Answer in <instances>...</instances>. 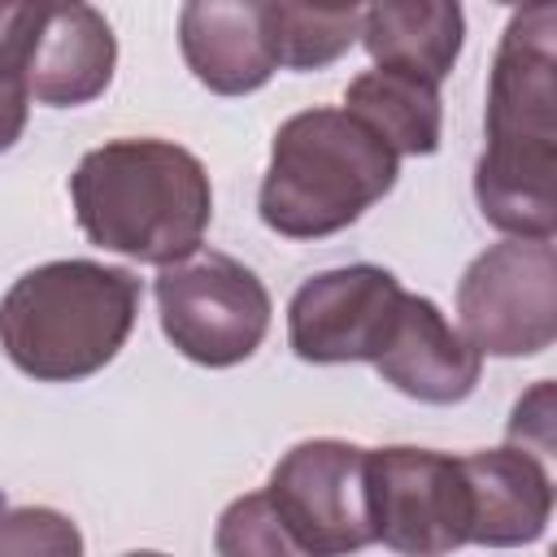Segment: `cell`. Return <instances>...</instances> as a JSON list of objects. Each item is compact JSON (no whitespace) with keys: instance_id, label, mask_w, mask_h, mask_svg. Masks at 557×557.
<instances>
[{"instance_id":"8","label":"cell","mask_w":557,"mask_h":557,"mask_svg":"<svg viewBox=\"0 0 557 557\" xmlns=\"http://www.w3.org/2000/svg\"><path fill=\"white\" fill-rule=\"evenodd\" d=\"M270 505L318 557H348L374 544L366 500V448L348 440H300L265 483Z\"/></svg>"},{"instance_id":"17","label":"cell","mask_w":557,"mask_h":557,"mask_svg":"<svg viewBox=\"0 0 557 557\" xmlns=\"http://www.w3.org/2000/svg\"><path fill=\"white\" fill-rule=\"evenodd\" d=\"M213 548H218V557H318L292 535V527L270 505L265 487L248 492L222 509V518L213 527Z\"/></svg>"},{"instance_id":"2","label":"cell","mask_w":557,"mask_h":557,"mask_svg":"<svg viewBox=\"0 0 557 557\" xmlns=\"http://www.w3.org/2000/svg\"><path fill=\"white\" fill-rule=\"evenodd\" d=\"M70 200L91 244L161 270L200 252L213 222V187L200 157L152 135L83 152L70 174Z\"/></svg>"},{"instance_id":"12","label":"cell","mask_w":557,"mask_h":557,"mask_svg":"<svg viewBox=\"0 0 557 557\" xmlns=\"http://www.w3.org/2000/svg\"><path fill=\"white\" fill-rule=\"evenodd\" d=\"M470 487V544L522 548L548 531L553 518V474L544 457L500 444L461 457Z\"/></svg>"},{"instance_id":"9","label":"cell","mask_w":557,"mask_h":557,"mask_svg":"<svg viewBox=\"0 0 557 557\" xmlns=\"http://www.w3.org/2000/svg\"><path fill=\"white\" fill-rule=\"evenodd\" d=\"M405 287L392 270L357 261L322 270L287 300V344L300 361H374L396 326Z\"/></svg>"},{"instance_id":"15","label":"cell","mask_w":557,"mask_h":557,"mask_svg":"<svg viewBox=\"0 0 557 557\" xmlns=\"http://www.w3.org/2000/svg\"><path fill=\"white\" fill-rule=\"evenodd\" d=\"M344 113L357 117L396 157H431L444 135L440 87H431L413 74L379 70V65L348 83Z\"/></svg>"},{"instance_id":"1","label":"cell","mask_w":557,"mask_h":557,"mask_svg":"<svg viewBox=\"0 0 557 557\" xmlns=\"http://www.w3.org/2000/svg\"><path fill=\"white\" fill-rule=\"evenodd\" d=\"M487 148L474 165L479 213L509 239L557 231V4L509 13L487 78Z\"/></svg>"},{"instance_id":"22","label":"cell","mask_w":557,"mask_h":557,"mask_svg":"<svg viewBox=\"0 0 557 557\" xmlns=\"http://www.w3.org/2000/svg\"><path fill=\"white\" fill-rule=\"evenodd\" d=\"M122 557H165V553H152V548H135V553H122Z\"/></svg>"},{"instance_id":"16","label":"cell","mask_w":557,"mask_h":557,"mask_svg":"<svg viewBox=\"0 0 557 557\" xmlns=\"http://www.w3.org/2000/svg\"><path fill=\"white\" fill-rule=\"evenodd\" d=\"M261 26L283 70H322L339 61L361 35V4L313 9V4H261Z\"/></svg>"},{"instance_id":"20","label":"cell","mask_w":557,"mask_h":557,"mask_svg":"<svg viewBox=\"0 0 557 557\" xmlns=\"http://www.w3.org/2000/svg\"><path fill=\"white\" fill-rule=\"evenodd\" d=\"M535 431V457H548L553 453V383H535L518 405H513V418H509V440L522 435V431Z\"/></svg>"},{"instance_id":"19","label":"cell","mask_w":557,"mask_h":557,"mask_svg":"<svg viewBox=\"0 0 557 557\" xmlns=\"http://www.w3.org/2000/svg\"><path fill=\"white\" fill-rule=\"evenodd\" d=\"M39 4L44 0H22V4L0 0V78H13L22 87H26V57H30Z\"/></svg>"},{"instance_id":"13","label":"cell","mask_w":557,"mask_h":557,"mask_svg":"<svg viewBox=\"0 0 557 557\" xmlns=\"http://www.w3.org/2000/svg\"><path fill=\"white\" fill-rule=\"evenodd\" d=\"M178 48L196 83L218 96H248L270 83L274 52L257 0H191L178 9Z\"/></svg>"},{"instance_id":"11","label":"cell","mask_w":557,"mask_h":557,"mask_svg":"<svg viewBox=\"0 0 557 557\" xmlns=\"http://www.w3.org/2000/svg\"><path fill=\"white\" fill-rule=\"evenodd\" d=\"M374 370L383 383H392L409 400L457 405L479 387L483 357L440 313V305L431 296L405 292L396 326H392L383 352L374 357Z\"/></svg>"},{"instance_id":"10","label":"cell","mask_w":557,"mask_h":557,"mask_svg":"<svg viewBox=\"0 0 557 557\" xmlns=\"http://www.w3.org/2000/svg\"><path fill=\"white\" fill-rule=\"evenodd\" d=\"M117 35L109 17L78 0H44L30 57H26V96L52 109H74L113 83Z\"/></svg>"},{"instance_id":"7","label":"cell","mask_w":557,"mask_h":557,"mask_svg":"<svg viewBox=\"0 0 557 557\" xmlns=\"http://www.w3.org/2000/svg\"><path fill=\"white\" fill-rule=\"evenodd\" d=\"M366 500L374 540L400 557H444L470 544V487L453 453L366 448Z\"/></svg>"},{"instance_id":"5","label":"cell","mask_w":557,"mask_h":557,"mask_svg":"<svg viewBox=\"0 0 557 557\" xmlns=\"http://www.w3.org/2000/svg\"><path fill=\"white\" fill-rule=\"evenodd\" d=\"M152 292L165 339L196 366H239L270 331V292L231 252H191L187 261L165 265Z\"/></svg>"},{"instance_id":"18","label":"cell","mask_w":557,"mask_h":557,"mask_svg":"<svg viewBox=\"0 0 557 557\" xmlns=\"http://www.w3.org/2000/svg\"><path fill=\"white\" fill-rule=\"evenodd\" d=\"M0 557H83V531L48 505L0 509Z\"/></svg>"},{"instance_id":"4","label":"cell","mask_w":557,"mask_h":557,"mask_svg":"<svg viewBox=\"0 0 557 557\" xmlns=\"http://www.w3.org/2000/svg\"><path fill=\"white\" fill-rule=\"evenodd\" d=\"M396 174L400 157L357 117L344 109H305L274 131L257 213L274 235L322 239L379 205L396 187Z\"/></svg>"},{"instance_id":"3","label":"cell","mask_w":557,"mask_h":557,"mask_svg":"<svg viewBox=\"0 0 557 557\" xmlns=\"http://www.w3.org/2000/svg\"><path fill=\"white\" fill-rule=\"evenodd\" d=\"M139 278L122 265L65 257L13 278L0 300V348L35 383H78L104 370L135 331Z\"/></svg>"},{"instance_id":"14","label":"cell","mask_w":557,"mask_h":557,"mask_svg":"<svg viewBox=\"0 0 557 557\" xmlns=\"http://www.w3.org/2000/svg\"><path fill=\"white\" fill-rule=\"evenodd\" d=\"M366 52L379 70L413 74L431 87H440L466 39V13L453 0H387L361 9V35Z\"/></svg>"},{"instance_id":"21","label":"cell","mask_w":557,"mask_h":557,"mask_svg":"<svg viewBox=\"0 0 557 557\" xmlns=\"http://www.w3.org/2000/svg\"><path fill=\"white\" fill-rule=\"evenodd\" d=\"M26 113H30V96L22 83L0 78V152H9L22 131H26Z\"/></svg>"},{"instance_id":"6","label":"cell","mask_w":557,"mask_h":557,"mask_svg":"<svg viewBox=\"0 0 557 557\" xmlns=\"http://www.w3.org/2000/svg\"><path fill=\"white\" fill-rule=\"evenodd\" d=\"M461 335L479 357H535L557 339L553 239H500L457 283Z\"/></svg>"}]
</instances>
